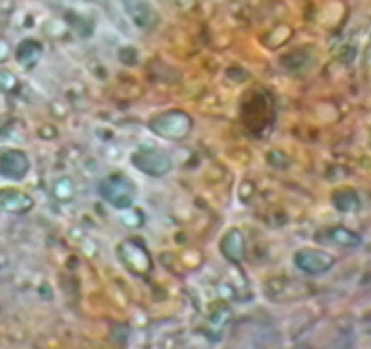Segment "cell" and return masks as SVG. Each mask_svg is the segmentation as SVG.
<instances>
[{
	"label": "cell",
	"mask_w": 371,
	"mask_h": 349,
	"mask_svg": "<svg viewBox=\"0 0 371 349\" xmlns=\"http://www.w3.org/2000/svg\"><path fill=\"white\" fill-rule=\"evenodd\" d=\"M100 195L115 207L124 210V207H130L133 204L135 186L121 174H113V177H107L106 180H102Z\"/></svg>",
	"instance_id": "obj_1"
},
{
	"label": "cell",
	"mask_w": 371,
	"mask_h": 349,
	"mask_svg": "<svg viewBox=\"0 0 371 349\" xmlns=\"http://www.w3.org/2000/svg\"><path fill=\"white\" fill-rule=\"evenodd\" d=\"M189 128H191L189 116L180 111L166 113L151 122V130L164 139H182L189 133Z\"/></svg>",
	"instance_id": "obj_2"
},
{
	"label": "cell",
	"mask_w": 371,
	"mask_h": 349,
	"mask_svg": "<svg viewBox=\"0 0 371 349\" xmlns=\"http://www.w3.org/2000/svg\"><path fill=\"white\" fill-rule=\"evenodd\" d=\"M133 164L137 170L144 173L151 174V177H161L171 170V160L168 155L158 151H140L133 157Z\"/></svg>",
	"instance_id": "obj_3"
},
{
	"label": "cell",
	"mask_w": 371,
	"mask_h": 349,
	"mask_svg": "<svg viewBox=\"0 0 371 349\" xmlns=\"http://www.w3.org/2000/svg\"><path fill=\"white\" fill-rule=\"evenodd\" d=\"M297 268L306 271V273H322L328 268H331L333 259L330 255H326L324 251H315V249H302L295 255Z\"/></svg>",
	"instance_id": "obj_4"
},
{
	"label": "cell",
	"mask_w": 371,
	"mask_h": 349,
	"mask_svg": "<svg viewBox=\"0 0 371 349\" xmlns=\"http://www.w3.org/2000/svg\"><path fill=\"white\" fill-rule=\"evenodd\" d=\"M126 249H128V256H126V264H130V266H133V264H139V269H146L148 268V256H146V253H144V251H140L139 253V256H135L133 255V249H131V244H126Z\"/></svg>",
	"instance_id": "obj_5"
}]
</instances>
